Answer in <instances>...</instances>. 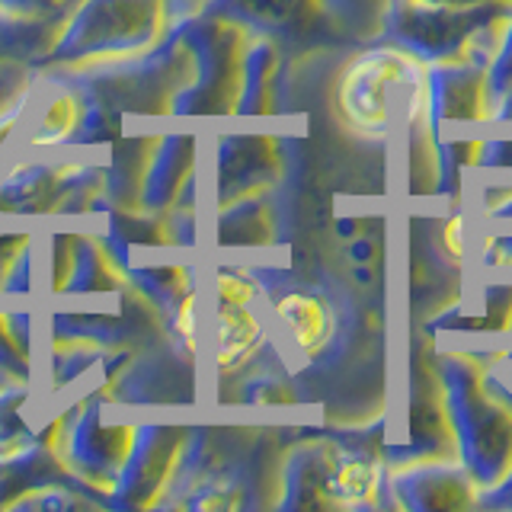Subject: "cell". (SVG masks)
Listing matches in <instances>:
<instances>
[{"instance_id": "cell-1", "label": "cell", "mask_w": 512, "mask_h": 512, "mask_svg": "<svg viewBox=\"0 0 512 512\" xmlns=\"http://www.w3.org/2000/svg\"><path fill=\"white\" fill-rule=\"evenodd\" d=\"M170 29V0H80L32 68L71 71L144 55Z\"/></svg>"}, {"instance_id": "cell-2", "label": "cell", "mask_w": 512, "mask_h": 512, "mask_svg": "<svg viewBox=\"0 0 512 512\" xmlns=\"http://www.w3.org/2000/svg\"><path fill=\"white\" fill-rule=\"evenodd\" d=\"M106 186V170L23 164L0 180V215H87L96 212V192Z\"/></svg>"}, {"instance_id": "cell-3", "label": "cell", "mask_w": 512, "mask_h": 512, "mask_svg": "<svg viewBox=\"0 0 512 512\" xmlns=\"http://www.w3.org/2000/svg\"><path fill=\"white\" fill-rule=\"evenodd\" d=\"M138 426H106L103 410L87 404L71 416H64L55 432V452L87 490H116L119 474L135 445Z\"/></svg>"}, {"instance_id": "cell-4", "label": "cell", "mask_w": 512, "mask_h": 512, "mask_svg": "<svg viewBox=\"0 0 512 512\" xmlns=\"http://www.w3.org/2000/svg\"><path fill=\"white\" fill-rule=\"evenodd\" d=\"M183 448L186 429L180 426H138L135 445L109 496V506H151L154 493L170 484Z\"/></svg>"}, {"instance_id": "cell-5", "label": "cell", "mask_w": 512, "mask_h": 512, "mask_svg": "<svg viewBox=\"0 0 512 512\" xmlns=\"http://www.w3.org/2000/svg\"><path fill=\"white\" fill-rule=\"evenodd\" d=\"M189 167H192V138L170 135V138L154 141V151L141 164L135 212L138 215L164 212V208L176 199V192L183 189Z\"/></svg>"}, {"instance_id": "cell-6", "label": "cell", "mask_w": 512, "mask_h": 512, "mask_svg": "<svg viewBox=\"0 0 512 512\" xmlns=\"http://www.w3.org/2000/svg\"><path fill=\"white\" fill-rule=\"evenodd\" d=\"M39 84V71L29 61L0 64V151L7 148V138L32 106V90Z\"/></svg>"}, {"instance_id": "cell-7", "label": "cell", "mask_w": 512, "mask_h": 512, "mask_svg": "<svg viewBox=\"0 0 512 512\" xmlns=\"http://www.w3.org/2000/svg\"><path fill=\"white\" fill-rule=\"evenodd\" d=\"M260 346V324L247 304H221L218 311V365L234 368Z\"/></svg>"}, {"instance_id": "cell-8", "label": "cell", "mask_w": 512, "mask_h": 512, "mask_svg": "<svg viewBox=\"0 0 512 512\" xmlns=\"http://www.w3.org/2000/svg\"><path fill=\"white\" fill-rule=\"evenodd\" d=\"M279 317L288 327V333L295 336V343L314 356V352L324 346L327 333H330V314L327 308L311 295H288L279 301Z\"/></svg>"}, {"instance_id": "cell-9", "label": "cell", "mask_w": 512, "mask_h": 512, "mask_svg": "<svg viewBox=\"0 0 512 512\" xmlns=\"http://www.w3.org/2000/svg\"><path fill=\"white\" fill-rule=\"evenodd\" d=\"M64 20H0V64L7 61H36Z\"/></svg>"}, {"instance_id": "cell-10", "label": "cell", "mask_w": 512, "mask_h": 512, "mask_svg": "<svg viewBox=\"0 0 512 512\" xmlns=\"http://www.w3.org/2000/svg\"><path fill=\"white\" fill-rule=\"evenodd\" d=\"M80 0H0L7 20H64Z\"/></svg>"}, {"instance_id": "cell-11", "label": "cell", "mask_w": 512, "mask_h": 512, "mask_svg": "<svg viewBox=\"0 0 512 512\" xmlns=\"http://www.w3.org/2000/svg\"><path fill=\"white\" fill-rule=\"evenodd\" d=\"M218 295H221V304H247L253 298V288H250L247 279L221 276L218 279Z\"/></svg>"}, {"instance_id": "cell-12", "label": "cell", "mask_w": 512, "mask_h": 512, "mask_svg": "<svg viewBox=\"0 0 512 512\" xmlns=\"http://www.w3.org/2000/svg\"><path fill=\"white\" fill-rule=\"evenodd\" d=\"M349 260H352V266L375 263V244H372L368 237H352V244H349Z\"/></svg>"}, {"instance_id": "cell-13", "label": "cell", "mask_w": 512, "mask_h": 512, "mask_svg": "<svg viewBox=\"0 0 512 512\" xmlns=\"http://www.w3.org/2000/svg\"><path fill=\"white\" fill-rule=\"evenodd\" d=\"M336 228H340V231H336L340 237H349V240H352V237H359V231H356V228H359V221H336Z\"/></svg>"}, {"instance_id": "cell-14", "label": "cell", "mask_w": 512, "mask_h": 512, "mask_svg": "<svg viewBox=\"0 0 512 512\" xmlns=\"http://www.w3.org/2000/svg\"><path fill=\"white\" fill-rule=\"evenodd\" d=\"M0 20H4V16H0Z\"/></svg>"}]
</instances>
